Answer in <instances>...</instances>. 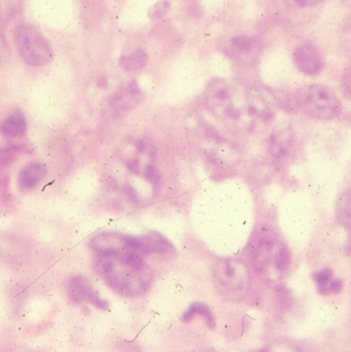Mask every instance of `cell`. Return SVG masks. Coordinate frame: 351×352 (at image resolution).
Returning a JSON list of instances; mask_svg holds the SVG:
<instances>
[{
  "label": "cell",
  "mask_w": 351,
  "mask_h": 352,
  "mask_svg": "<svg viewBox=\"0 0 351 352\" xmlns=\"http://www.w3.org/2000/svg\"><path fill=\"white\" fill-rule=\"evenodd\" d=\"M196 314L204 316L209 327H214V315H213L212 311L209 309V307L202 304V302H193V304H192L191 306H190L189 308L184 312L183 317H182V318H183V320L189 321L190 319H192V317Z\"/></svg>",
  "instance_id": "cell-18"
},
{
  "label": "cell",
  "mask_w": 351,
  "mask_h": 352,
  "mask_svg": "<svg viewBox=\"0 0 351 352\" xmlns=\"http://www.w3.org/2000/svg\"><path fill=\"white\" fill-rule=\"evenodd\" d=\"M142 255L134 250L95 253L93 267L114 292L136 296L146 292L153 280Z\"/></svg>",
  "instance_id": "cell-1"
},
{
  "label": "cell",
  "mask_w": 351,
  "mask_h": 352,
  "mask_svg": "<svg viewBox=\"0 0 351 352\" xmlns=\"http://www.w3.org/2000/svg\"><path fill=\"white\" fill-rule=\"evenodd\" d=\"M26 120L20 114L8 117L1 125L2 135L8 138L21 137L26 133Z\"/></svg>",
  "instance_id": "cell-16"
},
{
  "label": "cell",
  "mask_w": 351,
  "mask_h": 352,
  "mask_svg": "<svg viewBox=\"0 0 351 352\" xmlns=\"http://www.w3.org/2000/svg\"><path fill=\"white\" fill-rule=\"evenodd\" d=\"M20 3L21 0H1L2 17L6 19L12 17L14 12L18 10Z\"/></svg>",
  "instance_id": "cell-22"
},
{
  "label": "cell",
  "mask_w": 351,
  "mask_h": 352,
  "mask_svg": "<svg viewBox=\"0 0 351 352\" xmlns=\"http://www.w3.org/2000/svg\"><path fill=\"white\" fill-rule=\"evenodd\" d=\"M169 3L167 1V0H161L159 3H157L152 9L150 10V13H149V17L151 19L156 20L160 19L161 17L167 14V12L169 11Z\"/></svg>",
  "instance_id": "cell-21"
},
{
  "label": "cell",
  "mask_w": 351,
  "mask_h": 352,
  "mask_svg": "<svg viewBox=\"0 0 351 352\" xmlns=\"http://www.w3.org/2000/svg\"><path fill=\"white\" fill-rule=\"evenodd\" d=\"M295 104L307 116L316 120H332L342 112L338 96L319 84L303 86L295 94Z\"/></svg>",
  "instance_id": "cell-2"
},
{
  "label": "cell",
  "mask_w": 351,
  "mask_h": 352,
  "mask_svg": "<svg viewBox=\"0 0 351 352\" xmlns=\"http://www.w3.org/2000/svg\"><path fill=\"white\" fill-rule=\"evenodd\" d=\"M148 56L142 49L134 51L131 54L122 56L119 60L120 67L128 72L138 71L146 65Z\"/></svg>",
  "instance_id": "cell-17"
},
{
  "label": "cell",
  "mask_w": 351,
  "mask_h": 352,
  "mask_svg": "<svg viewBox=\"0 0 351 352\" xmlns=\"http://www.w3.org/2000/svg\"><path fill=\"white\" fill-rule=\"evenodd\" d=\"M332 271L330 269H323L321 271L314 274V280L318 290L321 294H328L330 292V283L332 281Z\"/></svg>",
  "instance_id": "cell-20"
},
{
  "label": "cell",
  "mask_w": 351,
  "mask_h": 352,
  "mask_svg": "<svg viewBox=\"0 0 351 352\" xmlns=\"http://www.w3.org/2000/svg\"><path fill=\"white\" fill-rule=\"evenodd\" d=\"M246 113L249 117L260 120H268L276 112L278 102L275 94L268 88L262 85H252L245 92Z\"/></svg>",
  "instance_id": "cell-6"
},
{
  "label": "cell",
  "mask_w": 351,
  "mask_h": 352,
  "mask_svg": "<svg viewBox=\"0 0 351 352\" xmlns=\"http://www.w3.org/2000/svg\"><path fill=\"white\" fill-rule=\"evenodd\" d=\"M289 3L299 8L311 7V6L317 5L322 3L324 0H287Z\"/></svg>",
  "instance_id": "cell-24"
},
{
  "label": "cell",
  "mask_w": 351,
  "mask_h": 352,
  "mask_svg": "<svg viewBox=\"0 0 351 352\" xmlns=\"http://www.w3.org/2000/svg\"><path fill=\"white\" fill-rule=\"evenodd\" d=\"M343 283L340 279L332 280L330 283V292L334 294H339L342 290Z\"/></svg>",
  "instance_id": "cell-25"
},
{
  "label": "cell",
  "mask_w": 351,
  "mask_h": 352,
  "mask_svg": "<svg viewBox=\"0 0 351 352\" xmlns=\"http://www.w3.org/2000/svg\"><path fill=\"white\" fill-rule=\"evenodd\" d=\"M342 89L345 96L351 100V67L347 69L344 76H343Z\"/></svg>",
  "instance_id": "cell-23"
},
{
  "label": "cell",
  "mask_w": 351,
  "mask_h": 352,
  "mask_svg": "<svg viewBox=\"0 0 351 352\" xmlns=\"http://www.w3.org/2000/svg\"><path fill=\"white\" fill-rule=\"evenodd\" d=\"M213 277L221 294L231 300H242L247 294L249 271L241 261L224 258L216 261L213 267Z\"/></svg>",
  "instance_id": "cell-3"
},
{
  "label": "cell",
  "mask_w": 351,
  "mask_h": 352,
  "mask_svg": "<svg viewBox=\"0 0 351 352\" xmlns=\"http://www.w3.org/2000/svg\"><path fill=\"white\" fill-rule=\"evenodd\" d=\"M204 102L211 112L220 117L237 119L243 113L233 86L223 80L215 79L206 85Z\"/></svg>",
  "instance_id": "cell-5"
},
{
  "label": "cell",
  "mask_w": 351,
  "mask_h": 352,
  "mask_svg": "<svg viewBox=\"0 0 351 352\" xmlns=\"http://www.w3.org/2000/svg\"><path fill=\"white\" fill-rule=\"evenodd\" d=\"M142 241V253H163L171 248V242L162 234L156 232H150L145 236H140Z\"/></svg>",
  "instance_id": "cell-13"
},
{
  "label": "cell",
  "mask_w": 351,
  "mask_h": 352,
  "mask_svg": "<svg viewBox=\"0 0 351 352\" xmlns=\"http://www.w3.org/2000/svg\"><path fill=\"white\" fill-rule=\"evenodd\" d=\"M14 41L19 55L29 67H41L53 58V50L49 42L35 26L19 25L14 32Z\"/></svg>",
  "instance_id": "cell-4"
},
{
  "label": "cell",
  "mask_w": 351,
  "mask_h": 352,
  "mask_svg": "<svg viewBox=\"0 0 351 352\" xmlns=\"http://www.w3.org/2000/svg\"><path fill=\"white\" fill-rule=\"evenodd\" d=\"M295 67L306 76H316L323 69L324 57L321 50L313 43L306 42L293 50Z\"/></svg>",
  "instance_id": "cell-8"
},
{
  "label": "cell",
  "mask_w": 351,
  "mask_h": 352,
  "mask_svg": "<svg viewBox=\"0 0 351 352\" xmlns=\"http://www.w3.org/2000/svg\"><path fill=\"white\" fill-rule=\"evenodd\" d=\"M336 214L339 222L351 230V188L343 191L337 199Z\"/></svg>",
  "instance_id": "cell-15"
},
{
  "label": "cell",
  "mask_w": 351,
  "mask_h": 352,
  "mask_svg": "<svg viewBox=\"0 0 351 352\" xmlns=\"http://www.w3.org/2000/svg\"><path fill=\"white\" fill-rule=\"evenodd\" d=\"M291 147V135L288 131H278L270 138V149L273 156L283 158L287 155Z\"/></svg>",
  "instance_id": "cell-14"
},
{
  "label": "cell",
  "mask_w": 351,
  "mask_h": 352,
  "mask_svg": "<svg viewBox=\"0 0 351 352\" xmlns=\"http://www.w3.org/2000/svg\"><path fill=\"white\" fill-rule=\"evenodd\" d=\"M67 294L74 304H83L89 302L98 309L105 310L107 302L99 298L90 282L82 275H76L70 278L67 285Z\"/></svg>",
  "instance_id": "cell-9"
},
{
  "label": "cell",
  "mask_w": 351,
  "mask_h": 352,
  "mask_svg": "<svg viewBox=\"0 0 351 352\" xmlns=\"http://www.w3.org/2000/svg\"><path fill=\"white\" fill-rule=\"evenodd\" d=\"M142 100V94L138 83L132 81L125 89L115 94L111 100V108L119 113L125 112L138 106Z\"/></svg>",
  "instance_id": "cell-11"
},
{
  "label": "cell",
  "mask_w": 351,
  "mask_h": 352,
  "mask_svg": "<svg viewBox=\"0 0 351 352\" xmlns=\"http://www.w3.org/2000/svg\"><path fill=\"white\" fill-rule=\"evenodd\" d=\"M260 43L253 36L247 34H240L235 36L231 41V51L233 56L237 57L240 60L250 61L255 58L260 49Z\"/></svg>",
  "instance_id": "cell-10"
},
{
  "label": "cell",
  "mask_w": 351,
  "mask_h": 352,
  "mask_svg": "<svg viewBox=\"0 0 351 352\" xmlns=\"http://www.w3.org/2000/svg\"><path fill=\"white\" fill-rule=\"evenodd\" d=\"M344 1L345 6L349 9H351V0H343Z\"/></svg>",
  "instance_id": "cell-26"
},
{
  "label": "cell",
  "mask_w": 351,
  "mask_h": 352,
  "mask_svg": "<svg viewBox=\"0 0 351 352\" xmlns=\"http://www.w3.org/2000/svg\"><path fill=\"white\" fill-rule=\"evenodd\" d=\"M45 166L41 162H31L21 170L18 177L19 186L24 190L34 188L45 177Z\"/></svg>",
  "instance_id": "cell-12"
},
{
  "label": "cell",
  "mask_w": 351,
  "mask_h": 352,
  "mask_svg": "<svg viewBox=\"0 0 351 352\" xmlns=\"http://www.w3.org/2000/svg\"><path fill=\"white\" fill-rule=\"evenodd\" d=\"M273 259H274V265L277 271L280 273L286 271L290 265V251H289L288 247L285 244L279 245L275 249Z\"/></svg>",
  "instance_id": "cell-19"
},
{
  "label": "cell",
  "mask_w": 351,
  "mask_h": 352,
  "mask_svg": "<svg viewBox=\"0 0 351 352\" xmlns=\"http://www.w3.org/2000/svg\"><path fill=\"white\" fill-rule=\"evenodd\" d=\"M276 236L270 228L264 226L255 230L250 241L249 257L256 271H264L274 255Z\"/></svg>",
  "instance_id": "cell-7"
}]
</instances>
